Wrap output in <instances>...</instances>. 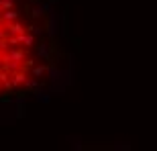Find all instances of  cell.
I'll return each instance as SVG.
<instances>
[{"instance_id":"6da1fadb","label":"cell","mask_w":157,"mask_h":151,"mask_svg":"<svg viewBox=\"0 0 157 151\" xmlns=\"http://www.w3.org/2000/svg\"><path fill=\"white\" fill-rule=\"evenodd\" d=\"M41 72L39 39L18 0H0V100L29 90Z\"/></svg>"}]
</instances>
